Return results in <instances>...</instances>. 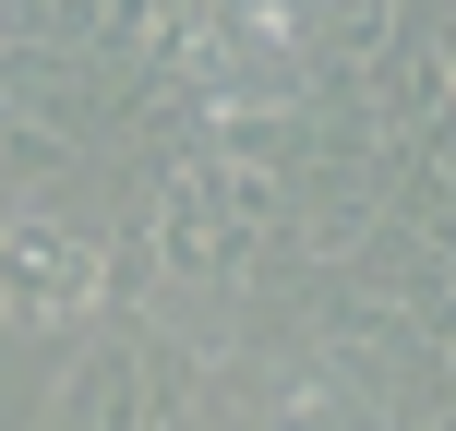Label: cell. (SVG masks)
I'll return each mask as SVG.
<instances>
[{"label":"cell","instance_id":"6da1fadb","mask_svg":"<svg viewBox=\"0 0 456 431\" xmlns=\"http://www.w3.org/2000/svg\"><path fill=\"white\" fill-rule=\"evenodd\" d=\"M96 299V251L72 227H0V323L12 336H61V312Z\"/></svg>","mask_w":456,"mask_h":431}]
</instances>
